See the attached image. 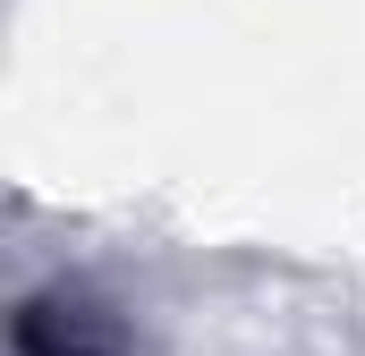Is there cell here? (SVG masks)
Here are the masks:
<instances>
[{
    "label": "cell",
    "instance_id": "cell-1",
    "mask_svg": "<svg viewBox=\"0 0 365 356\" xmlns=\"http://www.w3.org/2000/svg\"><path fill=\"white\" fill-rule=\"evenodd\" d=\"M17 348L26 356H119V331L102 314H86V305H26Z\"/></svg>",
    "mask_w": 365,
    "mask_h": 356
}]
</instances>
